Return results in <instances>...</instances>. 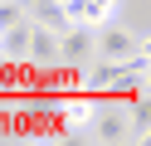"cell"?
<instances>
[{
	"instance_id": "obj_8",
	"label": "cell",
	"mask_w": 151,
	"mask_h": 146,
	"mask_svg": "<svg viewBox=\"0 0 151 146\" xmlns=\"http://www.w3.org/2000/svg\"><path fill=\"white\" fill-rule=\"evenodd\" d=\"M83 88L88 93H112V88H122V63H107L102 58V68H83Z\"/></svg>"
},
{
	"instance_id": "obj_2",
	"label": "cell",
	"mask_w": 151,
	"mask_h": 146,
	"mask_svg": "<svg viewBox=\"0 0 151 146\" xmlns=\"http://www.w3.org/2000/svg\"><path fill=\"white\" fill-rule=\"evenodd\" d=\"M59 63H78V68L98 63V39H93L88 24H63L59 29Z\"/></svg>"
},
{
	"instance_id": "obj_1",
	"label": "cell",
	"mask_w": 151,
	"mask_h": 146,
	"mask_svg": "<svg viewBox=\"0 0 151 146\" xmlns=\"http://www.w3.org/2000/svg\"><path fill=\"white\" fill-rule=\"evenodd\" d=\"M93 39H98V58H107V63H127V58L146 44V34H137V29L117 24V19L98 24V29H93Z\"/></svg>"
},
{
	"instance_id": "obj_4",
	"label": "cell",
	"mask_w": 151,
	"mask_h": 146,
	"mask_svg": "<svg viewBox=\"0 0 151 146\" xmlns=\"http://www.w3.org/2000/svg\"><path fill=\"white\" fill-rule=\"evenodd\" d=\"M117 10H122V0H63L68 24H88V29H98V24H107V19H117Z\"/></svg>"
},
{
	"instance_id": "obj_10",
	"label": "cell",
	"mask_w": 151,
	"mask_h": 146,
	"mask_svg": "<svg viewBox=\"0 0 151 146\" xmlns=\"http://www.w3.org/2000/svg\"><path fill=\"white\" fill-rule=\"evenodd\" d=\"M10 24H24V5L20 0H0V29H10Z\"/></svg>"
},
{
	"instance_id": "obj_9",
	"label": "cell",
	"mask_w": 151,
	"mask_h": 146,
	"mask_svg": "<svg viewBox=\"0 0 151 146\" xmlns=\"http://www.w3.org/2000/svg\"><path fill=\"white\" fill-rule=\"evenodd\" d=\"M24 83H29V58H10V63H0V93L24 88Z\"/></svg>"
},
{
	"instance_id": "obj_7",
	"label": "cell",
	"mask_w": 151,
	"mask_h": 146,
	"mask_svg": "<svg viewBox=\"0 0 151 146\" xmlns=\"http://www.w3.org/2000/svg\"><path fill=\"white\" fill-rule=\"evenodd\" d=\"M24 5V19L29 24H49V29H63L68 15H63V0H20Z\"/></svg>"
},
{
	"instance_id": "obj_5",
	"label": "cell",
	"mask_w": 151,
	"mask_h": 146,
	"mask_svg": "<svg viewBox=\"0 0 151 146\" xmlns=\"http://www.w3.org/2000/svg\"><path fill=\"white\" fill-rule=\"evenodd\" d=\"M24 58H29V68H49L54 58H59V29H49V24H29Z\"/></svg>"
},
{
	"instance_id": "obj_3",
	"label": "cell",
	"mask_w": 151,
	"mask_h": 146,
	"mask_svg": "<svg viewBox=\"0 0 151 146\" xmlns=\"http://www.w3.org/2000/svg\"><path fill=\"white\" fill-rule=\"evenodd\" d=\"M88 127H93V136L98 141H132V117L122 112V107H107V102H98V112L88 117Z\"/></svg>"
},
{
	"instance_id": "obj_6",
	"label": "cell",
	"mask_w": 151,
	"mask_h": 146,
	"mask_svg": "<svg viewBox=\"0 0 151 146\" xmlns=\"http://www.w3.org/2000/svg\"><path fill=\"white\" fill-rule=\"evenodd\" d=\"M93 112H98V93H63V102H59L63 127H88Z\"/></svg>"
}]
</instances>
